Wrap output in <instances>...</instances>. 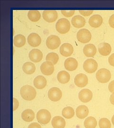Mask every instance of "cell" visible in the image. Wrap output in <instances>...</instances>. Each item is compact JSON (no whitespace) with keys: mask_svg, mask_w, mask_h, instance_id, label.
I'll return each mask as SVG.
<instances>
[{"mask_svg":"<svg viewBox=\"0 0 114 128\" xmlns=\"http://www.w3.org/2000/svg\"><path fill=\"white\" fill-rule=\"evenodd\" d=\"M14 46L18 48L22 47L25 44L26 38L22 34L17 35L14 37Z\"/></svg>","mask_w":114,"mask_h":128,"instance_id":"obj_27","label":"cell"},{"mask_svg":"<svg viewBox=\"0 0 114 128\" xmlns=\"http://www.w3.org/2000/svg\"><path fill=\"white\" fill-rule=\"evenodd\" d=\"M48 95L51 101L58 102L62 97V92L58 87H52L49 90Z\"/></svg>","mask_w":114,"mask_h":128,"instance_id":"obj_8","label":"cell"},{"mask_svg":"<svg viewBox=\"0 0 114 128\" xmlns=\"http://www.w3.org/2000/svg\"><path fill=\"white\" fill-rule=\"evenodd\" d=\"M75 10H61V12L66 17H70L75 14Z\"/></svg>","mask_w":114,"mask_h":128,"instance_id":"obj_33","label":"cell"},{"mask_svg":"<svg viewBox=\"0 0 114 128\" xmlns=\"http://www.w3.org/2000/svg\"><path fill=\"white\" fill-rule=\"evenodd\" d=\"M108 22L110 27L114 28V14L110 16Z\"/></svg>","mask_w":114,"mask_h":128,"instance_id":"obj_35","label":"cell"},{"mask_svg":"<svg viewBox=\"0 0 114 128\" xmlns=\"http://www.w3.org/2000/svg\"><path fill=\"white\" fill-rule=\"evenodd\" d=\"M83 53L84 55L87 57H93L96 53V46L92 44H88L86 45L83 48Z\"/></svg>","mask_w":114,"mask_h":128,"instance_id":"obj_18","label":"cell"},{"mask_svg":"<svg viewBox=\"0 0 114 128\" xmlns=\"http://www.w3.org/2000/svg\"><path fill=\"white\" fill-rule=\"evenodd\" d=\"M29 44L33 47H37L41 44V38L39 35L36 33H32L28 37Z\"/></svg>","mask_w":114,"mask_h":128,"instance_id":"obj_12","label":"cell"},{"mask_svg":"<svg viewBox=\"0 0 114 128\" xmlns=\"http://www.w3.org/2000/svg\"><path fill=\"white\" fill-rule=\"evenodd\" d=\"M42 17L47 22L52 23L57 20L58 15L56 10H47L43 11L42 13Z\"/></svg>","mask_w":114,"mask_h":128,"instance_id":"obj_9","label":"cell"},{"mask_svg":"<svg viewBox=\"0 0 114 128\" xmlns=\"http://www.w3.org/2000/svg\"><path fill=\"white\" fill-rule=\"evenodd\" d=\"M108 62L111 66H114V53L112 54L108 58Z\"/></svg>","mask_w":114,"mask_h":128,"instance_id":"obj_37","label":"cell"},{"mask_svg":"<svg viewBox=\"0 0 114 128\" xmlns=\"http://www.w3.org/2000/svg\"><path fill=\"white\" fill-rule=\"evenodd\" d=\"M29 57L30 60L35 63L39 62L43 58V53L38 49H33L29 52Z\"/></svg>","mask_w":114,"mask_h":128,"instance_id":"obj_14","label":"cell"},{"mask_svg":"<svg viewBox=\"0 0 114 128\" xmlns=\"http://www.w3.org/2000/svg\"><path fill=\"white\" fill-rule=\"evenodd\" d=\"M78 66V61L74 58H68L65 61L64 66L68 71H73L77 68Z\"/></svg>","mask_w":114,"mask_h":128,"instance_id":"obj_17","label":"cell"},{"mask_svg":"<svg viewBox=\"0 0 114 128\" xmlns=\"http://www.w3.org/2000/svg\"><path fill=\"white\" fill-rule=\"evenodd\" d=\"M51 115L50 112L46 109L40 110L37 114V119L41 124L46 125L50 122Z\"/></svg>","mask_w":114,"mask_h":128,"instance_id":"obj_3","label":"cell"},{"mask_svg":"<svg viewBox=\"0 0 114 128\" xmlns=\"http://www.w3.org/2000/svg\"><path fill=\"white\" fill-rule=\"evenodd\" d=\"M92 97L93 94L92 92L88 89H82L78 94V98L80 101L85 103L91 101Z\"/></svg>","mask_w":114,"mask_h":128,"instance_id":"obj_13","label":"cell"},{"mask_svg":"<svg viewBox=\"0 0 114 128\" xmlns=\"http://www.w3.org/2000/svg\"><path fill=\"white\" fill-rule=\"evenodd\" d=\"M71 23L74 27L80 28L85 26L86 24V20L81 16L76 15L73 17L72 18Z\"/></svg>","mask_w":114,"mask_h":128,"instance_id":"obj_21","label":"cell"},{"mask_svg":"<svg viewBox=\"0 0 114 128\" xmlns=\"http://www.w3.org/2000/svg\"><path fill=\"white\" fill-rule=\"evenodd\" d=\"M98 50L101 55L103 56H106L109 55L111 52L112 48L109 44L106 42H103L99 45Z\"/></svg>","mask_w":114,"mask_h":128,"instance_id":"obj_22","label":"cell"},{"mask_svg":"<svg viewBox=\"0 0 114 128\" xmlns=\"http://www.w3.org/2000/svg\"><path fill=\"white\" fill-rule=\"evenodd\" d=\"M34 86L38 89H42L45 88L47 85V80L42 76H38L34 78L33 81Z\"/></svg>","mask_w":114,"mask_h":128,"instance_id":"obj_20","label":"cell"},{"mask_svg":"<svg viewBox=\"0 0 114 128\" xmlns=\"http://www.w3.org/2000/svg\"><path fill=\"white\" fill-rule=\"evenodd\" d=\"M22 118L23 120L26 122H31L34 119L35 114L32 110L26 109L22 114Z\"/></svg>","mask_w":114,"mask_h":128,"instance_id":"obj_25","label":"cell"},{"mask_svg":"<svg viewBox=\"0 0 114 128\" xmlns=\"http://www.w3.org/2000/svg\"><path fill=\"white\" fill-rule=\"evenodd\" d=\"M112 124L114 125V115L113 116L112 118Z\"/></svg>","mask_w":114,"mask_h":128,"instance_id":"obj_41","label":"cell"},{"mask_svg":"<svg viewBox=\"0 0 114 128\" xmlns=\"http://www.w3.org/2000/svg\"><path fill=\"white\" fill-rule=\"evenodd\" d=\"M108 89L111 92H114V80L112 81L108 85Z\"/></svg>","mask_w":114,"mask_h":128,"instance_id":"obj_38","label":"cell"},{"mask_svg":"<svg viewBox=\"0 0 114 128\" xmlns=\"http://www.w3.org/2000/svg\"><path fill=\"white\" fill-rule=\"evenodd\" d=\"M70 28V24L68 19L61 18L56 24V28L60 34H65L68 32Z\"/></svg>","mask_w":114,"mask_h":128,"instance_id":"obj_2","label":"cell"},{"mask_svg":"<svg viewBox=\"0 0 114 128\" xmlns=\"http://www.w3.org/2000/svg\"><path fill=\"white\" fill-rule=\"evenodd\" d=\"M73 51L74 49L72 45L68 43L63 44L59 48L60 54L65 57L70 56L72 54Z\"/></svg>","mask_w":114,"mask_h":128,"instance_id":"obj_15","label":"cell"},{"mask_svg":"<svg viewBox=\"0 0 114 128\" xmlns=\"http://www.w3.org/2000/svg\"><path fill=\"white\" fill-rule=\"evenodd\" d=\"M103 22L102 16L98 14H95L90 17L88 20L89 25L93 28H98L100 26Z\"/></svg>","mask_w":114,"mask_h":128,"instance_id":"obj_16","label":"cell"},{"mask_svg":"<svg viewBox=\"0 0 114 128\" xmlns=\"http://www.w3.org/2000/svg\"><path fill=\"white\" fill-rule=\"evenodd\" d=\"M70 75L67 71L62 70L59 72L57 74V79L58 81L62 84L68 82L70 80Z\"/></svg>","mask_w":114,"mask_h":128,"instance_id":"obj_24","label":"cell"},{"mask_svg":"<svg viewBox=\"0 0 114 128\" xmlns=\"http://www.w3.org/2000/svg\"><path fill=\"white\" fill-rule=\"evenodd\" d=\"M28 17L32 22H37L40 20L41 17V14L40 12L38 10H29L28 12Z\"/></svg>","mask_w":114,"mask_h":128,"instance_id":"obj_28","label":"cell"},{"mask_svg":"<svg viewBox=\"0 0 114 128\" xmlns=\"http://www.w3.org/2000/svg\"><path fill=\"white\" fill-rule=\"evenodd\" d=\"M83 66L84 70L87 73H93L97 70L98 64L95 60L89 58L85 61Z\"/></svg>","mask_w":114,"mask_h":128,"instance_id":"obj_5","label":"cell"},{"mask_svg":"<svg viewBox=\"0 0 114 128\" xmlns=\"http://www.w3.org/2000/svg\"><path fill=\"white\" fill-rule=\"evenodd\" d=\"M20 94L23 99L31 101L36 97L37 92L34 87L30 85H25L21 88Z\"/></svg>","mask_w":114,"mask_h":128,"instance_id":"obj_1","label":"cell"},{"mask_svg":"<svg viewBox=\"0 0 114 128\" xmlns=\"http://www.w3.org/2000/svg\"><path fill=\"white\" fill-rule=\"evenodd\" d=\"M46 59L47 61H50L53 64H55L58 62L59 56L57 53L54 52H51L47 54Z\"/></svg>","mask_w":114,"mask_h":128,"instance_id":"obj_31","label":"cell"},{"mask_svg":"<svg viewBox=\"0 0 114 128\" xmlns=\"http://www.w3.org/2000/svg\"><path fill=\"white\" fill-rule=\"evenodd\" d=\"M110 102L114 105V92L112 93V94L111 95L110 97Z\"/></svg>","mask_w":114,"mask_h":128,"instance_id":"obj_40","label":"cell"},{"mask_svg":"<svg viewBox=\"0 0 114 128\" xmlns=\"http://www.w3.org/2000/svg\"><path fill=\"white\" fill-rule=\"evenodd\" d=\"M60 43L59 37L55 35H51L48 37L46 40V46L49 49L54 50L59 46Z\"/></svg>","mask_w":114,"mask_h":128,"instance_id":"obj_7","label":"cell"},{"mask_svg":"<svg viewBox=\"0 0 114 128\" xmlns=\"http://www.w3.org/2000/svg\"><path fill=\"white\" fill-rule=\"evenodd\" d=\"M91 33L86 28H82L78 31L77 38L78 40L82 43H87L91 40Z\"/></svg>","mask_w":114,"mask_h":128,"instance_id":"obj_6","label":"cell"},{"mask_svg":"<svg viewBox=\"0 0 114 128\" xmlns=\"http://www.w3.org/2000/svg\"><path fill=\"white\" fill-rule=\"evenodd\" d=\"M19 103L17 99L14 98V110H15L18 108Z\"/></svg>","mask_w":114,"mask_h":128,"instance_id":"obj_39","label":"cell"},{"mask_svg":"<svg viewBox=\"0 0 114 128\" xmlns=\"http://www.w3.org/2000/svg\"><path fill=\"white\" fill-rule=\"evenodd\" d=\"M85 128H96L97 125L96 119L93 117H88L84 121Z\"/></svg>","mask_w":114,"mask_h":128,"instance_id":"obj_30","label":"cell"},{"mask_svg":"<svg viewBox=\"0 0 114 128\" xmlns=\"http://www.w3.org/2000/svg\"><path fill=\"white\" fill-rule=\"evenodd\" d=\"M88 81L87 76L84 74H78L74 78V83L78 87L86 86L88 84Z\"/></svg>","mask_w":114,"mask_h":128,"instance_id":"obj_11","label":"cell"},{"mask_svg":"<svg viewBox=\"0 0 114 128\" xmlns=\"http://www.w3.org/2000/svg\"><path fill=\"white\" fill-rule=\"evenodd\" d=\"M41 73L46 76H50L54 71V64L50 61L44 62L40 67Z\"/></svg>","mask_w":114,"mask_h":128,"instance_id":"obj_10","label":"cell"},{"mask_svg":"<svg viewBox=\"0 0 114 128\" xmlns=\"http://www.w3.org/2000/svg\"><path fill=\"white\" fill-rule=\"evenodd\" d=\"M111 77L109 70L107 69L101 68L96 73V78L98 81L101 83L108 82Z\"/></svg>","mask_w":114,"mask_h":128,"instance_id":"obj_4","label":"cell"},{"mask_svg":"<svg viewBox=\"0 0 114 128\" xmlns=\"http://www.w3.org/2000/svg\"><path fill=\"white\" fill-rule=\"evenodd\" d=\"M62 116L66 119H71L75 115L74 110L71 107L67 106L62 110Z\"/></svg>","mask_w":114,"mask_h":128,"instance_id":"obj_29","label":"cell"},{"mask_svg":"<svg viewBox=\"0 0 114 128\" xmlns=\"http://www.w3.org/2000/svg\"><path fill=\"white\" fill-rule=\"evenodd\" d=\"M51 124L54 128H64L66 126V122L62 117L57 116L52 119Z\"/></svg>","mask_w":114,"mask_h":128,"instance_id":"obj_23","label":"cell"},{"mask_svg":"<svg viewBox=\"0 0 114 128\" xmlns=\"http://www.w3.org/2000/svg\"><path fill=\"white\" fill-rule=\"evenodd\" d=\"M100 128H111V124L109 120L107 118H101L99 121Z\"/></svg>","mask_w":114,"mask_h":128,"instance_id":"obj_32","label":"cell"},{"mask_svg":"<svg viewBox=\"0 0 114 128\" xmlns=\"http://www.w3.org/2000/svg\"><path fill=\"white\" fill-rule=\"evenodd\" d=\"M28 128H41V125L38 123L33 122L29 125Z\"/></svg>","mask_w":114,"mask_h":128,"instance_id":"obj_36","label":"cell"},{"mask_svg":"<svg viewBox=\"0 0 114 128\" xmlns=\"http://www.w3.org/2000/svg\"><path fill=\"white\" fill-rule=\"evenodd\" d=\"M79 13L82 15L84 16H88L89 15H90L91 14L93 13V10H79Z\"/></svg>","mask_w":114,"mask_h":128,"instance_id":"obj_34","label":"cell"},{"mask_svg":"<svg viewBox=\"0 0 114 128\" xmlns=\"http://www.w3.org/2000/svg\"><path fill=\"white\" fill-rule=\"evenodd\" d=\"M23 70L25 73L27 74H31L35 72L36 67L33 63L31 62H27L23 64Z\"/></svg>","mask_w":114,"mask_h":128,"instance_id":"obj_26","label":"cell"},{"mask_svg":"<svg viewBox=\"0 0 114 128\" xmlns=\"http://www.w3.org/2000/svg\"><path fill=\"white\" fill-rule=\"evenodd\" d=\"M76 116L78 118L83 119L86 118L89 113L88 108L85 105H80L76 109Z\"/></svg>","mask_w":114,"mask_h":128,"instance_id":"obj_19","label":"cell"}]
</instances>
